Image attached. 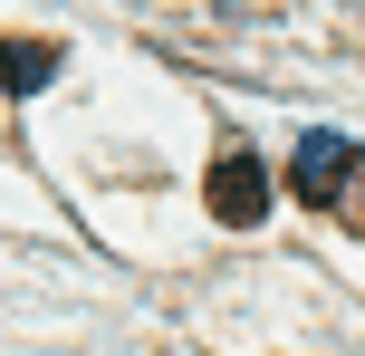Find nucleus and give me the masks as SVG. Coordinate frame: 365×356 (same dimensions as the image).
<instances>
[{
    "mask_svg": "<svg viewBox=\"0 0 365 356\" xmlns=\"http://www.w3.org/2000/svg\"><path fill=\"white\" fill-rule=\"evenodd\" d=\"M58 77V39H0V96H29Z\"/></svg>",
    "mask_w": 365,
    "mask_h": 356,
    "instance_id": "7ed1b4c3",
    "label": "nucleus"
},
{
    "mask_svg": "<svg viewBox=\"0 0 365 356\" xmlns=\"http://www.w3.org/2000/svg\"><path fill=\"white\" fill-rule=\"evenodd\" d=\"M202 193H212V222H231V231L269 212V173H259V154H250V145H231V154H221Z\"/></svg>",
    "mask_w": 365,
    "mask_h": 356,
    "instance_id": "f03ea898",
    "label": "nucleus"
},
{
    "mask_svg": "<svg viewBox=\"0 0 365 356\" xmlns=\"http://www.w3.org/2000/svg\"><path fill=\"white\" fill-rule=\"evenodd\" d=\"M356 164H365L356 135H327V126H317V135H298V154H289V193L327 212V203H346V193H356Z\"/></svg>",
    "mask_w": 365,
    "mask_h": 356,
    "instance_id": "f257e3e1",
    "label": "nucleus"
},
{
    "mask_svg": "<svg viewBox=\"0 0 365 356\" xmlns=\"http://www.w3.org/2000/svg\"><path fill=\"white\" fill-rule=\"evenodd\" d=\"M346 203H356V231H365V164H356V193H346Z\"/></svg>",
    "mask_w": 365,
    "mask_h": 356,
    "instance_id": "20e7f679",
    "label": "nucleus"
}]
</instances>
